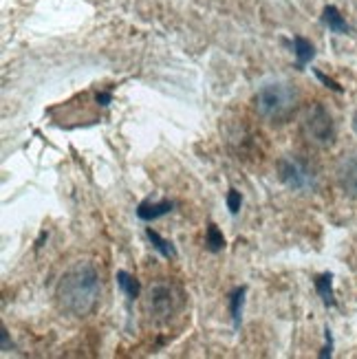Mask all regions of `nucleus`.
<instances>
[{
    "label": "nucleus",
    "mask_w": 357,
    "mask_h": 359,
    "mask_svg": "<svg viewBox=\"0 0 357 359\" xmlns=\"http://www.w3.org/2000/svg\"><path fill=\"white\" fill-rule=\"evenodd\" d=\"M322 20H324V25H327L333 34H349V25H346V20H344V15L339 13V9L337 7H333V5H329V7H324V11H322Z\"/></svg>",
    "instance_id": "obj_8"
},
{
    "label": "nucleus",
    "mask_w": 357,
    "mask_h": 359,
    "mask_svg": "<svg viewBox=\"0 0 357 359\" xmlns=\"http://www.w3.org/2000/svg\"><path fill=\"white\" fill-rule=\"evenodd\" d=\"M183 304V293L177 285L159 280L148 289L146 309L154 320H168L173 318Z\"/></svg>",
    "instance_id": "obj_4"
},
{
    "label": "nucleus",
    "mask_w": 357,
    "mask_h": 359,
    "mask_svg": "<svg viewBox=\"0 0 357 359\" xmlns=\"http://www.w3.org/2000/svg\"><path fill=\"white\" fill-rule=\"evenodd\" d=\"M353 128H355V133H357V111H355V115H353Z\"/></svg>",
    "instance_id": "obj_21"
},
{
    "label": "nucleus",
    "mask_w": 357,
    "mask_h": 359,
    "mask_svg": "<svg viewBox=\"0 0 357 359\" xmlns=\"http://www.w3.org/2000/svg\"><path fill=\"white\" fill-rule=\"evenodd\" d=\"M0 337H3V351H9V335L5 331V326H3V333H0Z\"/></svg>",
    "instance_id": "obj_19"
},
{
    "label": "nucleus",
    "mask_w": 357,
    "mask_h": 359,
    "mask_svg": "<svg viewBox=\"0 0 357 359\" xmlns=\"http://www.w3.org/2000/svg\"><path fill=\"white\" fill-rule=\"evenodd\" d=\"M115 280H117V287H119L123 293H126V298H128L130 302L139 298V291H142V285H139V280H137L135 276H130L128 271L119 269L117 276H115Z\"/></svg>",
    "instance_id": "obj_10"
},
{
    "label": "nucleus",
    "mask_w": 357,
    "mask_h": 359,
    "mask_svg": "<svg viewBox=\"0 0 357 359\" xmlns=\"http://www.w3.org/2000/svg\"><path fill=\"white\" fill-rule=\"evenodd\" d=\"M241 205H243V196L238 190H229L227 192V210L229 214H238L241 212Z\"/></svg>",
    "instance_id": "obj_15"
},
{
    "label": "nucleus",
    "mask_w": 357,
    "mask_h": 359,
    "mask_svg": "<svg viewBox=\"0 0 357 359\" xmlns=\"http://www.w3.org/2000/svg\"><path fill=\"white\" fill-rule=\"evenodd\" d=\"M206 247L210 249V252H221V249H225V236H223V231L216 227L214 223L208 225L206 229Z\"/></svg>",
    "instance_id": "obj_14"
},
{
    "label": "nucleus",
    "mask_w": 357,
    "mask_h": 359,
    "mask_svg": "<svg viewBox=\"0 0 357 359\" xmlns=\"http://www.w3.org/2000/svg\"><path fill=\"white\" fill-rule=\"evenodd\" d=\"M245 293H247V287H238V289L231 291V295H229V316H231V322H234L236 329L241 326V320H243Z\"/></svg>",
    "instance_id": "obj_12"
},
{
    "label": "nucleus",
    "mask_w": 357,
    "mask_h": 359,
    "mask_svg": "<svg viewBox=\"0 0 357 359\" xmlns=\"http://www.w3.org/2000/svg\"><path fill=\"white\" fill-rule=\"evenodd\" d=\"M316 291L327 306H335V295H333V276L331 273H320L314 280Z\"/></svg>",
    "instance_id": "obj_11"
},
{
    "label": "nucleus",
    "mask_w": 357,
    "mask_h": 359,
    "mask_svg": "<svg viewBox=\"0 0 357 359\" xmlns=\"http://www.w3.org/2000/svg\"><path fill=\"white\" fill-rule=\"evenodd\" d=\"M293 53H296V67L298 69H304L309 62L314 60L316 49H314V44L309 42L307 38L296 36V38H293Z\"/></svg>",
    "instance_id": "obj_9"
},
{
    "label": "nucleus",
    "mask_w": 357,
    "mask_h": 359,
    "mask_svg": "<svg viewBox=\"0 0 357 359\" xmlns=\"http://www.w3.org/2000/svg\"><path fill=\"white\" fill-rule=\"evenodd\" d=\"M298 106V93L285 82H271L260 86L254 95V108L256 113L271 123L287 121Z\"/></svg>",
    "instance_id": "obj_2"
},
{
    "label": "nucleus",
    "mask_w": 357,
    "mask_h": 359,
    "mask_svg": "<svg viewBox=\"0 0 357 359\" xmlns=\"http://www.w3.org/2000/svg\"><path fill=\"white\" fill-rule=\"evenodd\" d=\"M173 203L170 201H157V203H152V201H144V203H139L137 205V216L142 218V221L150 223V221H157V218L166 216L173 212Z\"/></svg>",
    "instance_id": "obj_7"
},
{
    "label": "nucleus",
    "mask_w": 357,
    "mask_h": 359,
    "mask_svg": "<svg viewBox=\"0 0 357 359\" xmlns=\"http://www.w3.org/2000/svg\"><path fill=\"white\" fill-rule=\"evenodd\" d=\"M97 104L100 106H108V104H111L113 102V95H111V93H97Z\"/></svg>",
    "instance_id": "obj_18"
},
{
    "label": "nucleus",
    "mask_w": 357,
    "mask_h": 359,
    "mask_svg": "<svg viewBox=\"0 0 357 359\" xmlns=\"http://www.w3.org/2000/svg\"><path fill=\"white\" fill-rule=\"evenodd\" d=\"M314 73H316V77H318V80H320L324 86H327V88H331V90H335V93H342V90H344L335 80H331V77H329V75H324L322 71H314Z\"/></svg>",
    "instance_id": "obj_17"
},
{
    "label": "nucleus",
    "mask_w": 357,
    "mask_h": 359,
    "mask_svg": "<svg viewBox=\"0 0 357 359\" xmlns=\"http://www.w3.org/2000/svg\"><path fill=\"white\" fill-rule=\"evenodd\" d=\"M278 179L293 192H311L318 185V175L307 161L298 157H283L278 161Z\"/></svg>",
    "instance_id": "obj_5"
},
{
    "label": "nucleus",
    "mask_w": 357,
    "mask_h": 359,
    "mask_svg": "<svg viewBox=\"0 0 357 359\" xmlns=\"http://www.w3.org/2000/svg\"><path fill=\"white\" fill-rule=\"evenodd\" d=\"M146 236H148V241L152 243V247L157 249V252H159L163 258H168V260L177 258V249H175V245L170 243V241H166V238H161L159 233L154 231L152 227H148V229H146Z\"/></svg>",
    "instance_id": "obj_13"
},
{
    "label": "nucleus",
    "mask_w": 357,
    "mask_h": 359,
    "mask_svg": "<svg viewBox=\"0 0 357 359\" xmlns=\"http://www.w3.org/2000/svg\"><path fill=\"white\" fill-rule=\"evenodd\" d=\"M324 339H327V341H324V348L320 351V359H327V357H331L333 355V333H331V329H329V326H327V329H324Z\"/></svg>",
    "instance_id": "obj_16"
},
{
    "label": "nucleus",
    "mask_w": 357,
    "mask_h": 359,
    "mask_svg": "<svg viewBox=\"0 0 357 359\" xmlns=\"http://www.w3.org/2000/svg\"><path fill=\"white\" fill-rule=\"evenodd\" d=\"M302 133L311 144L327 148L335 142V121L331 113L327 111V106L316 102L307 108L304 121H302Z\"/></svg>",
    "instance_id": "obj_3"
},
{
    "label": "nucleus",
    "mask_w": 357,
    "mask_h": 359,
    "mask_svg": "<svg viewBox=\"0 0 357 359\" xmlns=\"http://www.w3.org/2000/svg\"><path fill=\"white\" fill-rule=\"evenodd\" d=\"M337 179H339V185H342V190L357 198V157H349L342 165L337 170Z\"/></svg>",
    "instance_id": "obj_6"
},
{
    "label": "nucleus",
    "mask_w": 357,
    "mask_h": 359,
    "mask_svg": "<svg viewBox=\"0 0 357 359\" xmlns=\"http://www.w3.org/2000/svg\"><path fill=\"white\" fill-rule=\"evenodd\" d=\"M100 273L90 262H77L60 278L55 298L58 306L69 316L86 318L95 311L100 302Z\"/></svg>",
    "instance_id": "obj_1"
},
{
    "label": "nucleus",
    "mask_w": 357,
    "mask_h": 359,
    "mask_svg": "<svg viewBox=\"0 0 357 359\" xmlns=\"http://www.w3.org/2000/svg\"><path fill=\"white\" fill-rule=\"evenodd\" d=\"M46 236H49V233H46V231H42V233H40V238H38V243H36V247H42V243L46 241Z\"/></svg>",
    "instance_id": "obj_20"
}]
</instances>
